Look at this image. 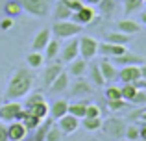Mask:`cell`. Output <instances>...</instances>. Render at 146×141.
Here are the masks:
<instances>
[{
    "label": "cell",
    "mask_w": 146,
    "mask_h": 141,
    "mask_svg": "<svg viewBox=\"0 0 146 141\" xmlns=\"http://www.w3.org/2000/svg\"><path fill=\"white\" fill-rule=\"evenodd\" d=\"M141 22L146 26V11H143V13H141Z\"/></svg>",
    "instance_id": "50"
},
{
    "label": "cell",
    "mask_w": 146,
    "mask_h": 141,
    "mask_svg": "<svg viewBox=\"0 0 146 141\" xmlns=\"http://www.w3.org/2000/svg\"><path fill=\"white\" fill-rule=\"evenodd\" d=\"M85 117H102V108L98 104H87Z\"/></svg>",
    "instance_id": "41"
},
{
    "label": "cell",
    "mask_w": 146,
    "mask_h": 141,
    "mask_svg": "<svg viewBox=\"0 0 146 141\" xmlns=\"http://www.w3.org/2000/svg\"><path fill=\"white\" fill-rule=\"evenodd\" d=\"M72 21L78 22V24L85 26V24H94L96 22V11H94L93 6H87V4H83L82 7H80L78 11H74L72 13Z\"/></svg>",
    "instance_id": "8"
},
{
    "label": "cell",
    "mask_w": 146,
    "mask_h": 141,
    "mask_svg": "<svg viewBox=\"0 0 146 141\" xmlns=\"http://www.w3.org/2000/svg\"><path fill=\"white\" fill-rule=\"evenodd\" d=\"M87 104H89V102H85V100L68 102V113L78 117V119H83V117H85V112H87Z\"/></svg>",
    "instance_id": "28"
},
{
    "label": "cell",
    "mask_w": 146,
    "mask_h": 141,
    "mask_svg": "<svg viewBox=\"0 0 146 141\" xmlns=\"http://www.w3.org/2000/svg\"><path fill=\"white\" fill-rule=\"evenodd\" d=\"M41 100H44V95H43V93H39V91H35V93H32V95L28 93L26 102H24V108H30V106L37 104V102H41Z\"/></svg>",
    "instance_id": "39"
},
{
    "label": "cell",
    "mask_w": 146,
    "mask_h": 141,
    "mask_svg": "<svg viewBox=\"0 0 146 141\" xmlns=\"http://www.w3.org/2000/svg\"><path fill=\"white\" fill-rule=\"evenodd\" d=\"M89 74H91V82H93L94 86H98V87L106 86V80H104V76H102V71H100L98 63H93V65L89 67Z\"/></svg>",
    "instance_id": "32"
},
{
    "label": "cell",
    "mask_w": 146,
    "mask_h": 141,
    "mask_svg": "<svg viewBox=\"0 0 146 141\" xmlns=\"http://www.w3.org/2000/svg\"><path fill=\"white\" fill-rule=\"evenodd\" d=\"M133 86H135L137 89H146V78H137L135 82H133Z\"/></svg>",
    "instance_id": "46"
},
{
    "label": "cell",
    "mask_w": 146,
    "mask_h": 141,
    "mask_svg": "<svg viewBox=\"0 0 146 141\" xmlns=\"http://www.w3.org/2000/svg\"><path fill=\"white\" fill-rule=\"evenodd\" d=\"M129 106V102H126L124 98H120V100H107V108H109V112H122V110H126Z\"/></svg>",
    "instance_id": "36"
},
{
    "label": "cell",
    "mask_w": 146,
    "mask_h": 141,
    "mask_svg": "<svg viewBox=\"0 0 146 141\" xmlns=\"http://www.w3.org/2000/svg\"><path fill=\"white\" fill-rule=\"evenodd\" d=\"M137 78H141L139 65H122V69L118 71V80L122 84H133Z\"/></svg>",
    "instance_id": "15"
},
{
    "label": "cell",
    "mask_w": 146,
    "mask_h": 141,
    "mask_svg": "<svg viewBox=\"0 0 146 141\" xmlns=\"http://www.w3.org/2000/svg\"><path fill=\"white\" fill-rule=\"evenodd\" d=\"M52 15H54L56 21H67V19L72 17V11L67 7V4H65L63 0H57L52 6Z\"/></svg>",
    "instance_id": "24"
},
{
    "label": "cell",
    "mask_w": 146,
    "mask_h": 141,
    "mask_svg": "<svg viewBox=\"0 0 146 141\" xmlns=\"http://www.w3.org/2000/svg\"><path fill=\"white\" fill-rule=\"evenodd\" d=\"M78 56H80L78 39H76V37H70V39H67V43H65L59 50V61L63 63V65H68V63H70L72 59H76Z\"/></svg>",
    "instance_id": "7"
},
{
    "label": "cell",
    "mask_w": 146,
    "mask_h": 141,
    "mask_svg": "<svg viewBox=\"0 0 146 141\" xmlns=\"http://www.w3.org/2000/svg\"><path fill=\"white\" fill-rule=\"evenodd\" d=\"M143 4H144V6H146V0H144V2H143Z\"/></svg>",
    "instance_id": "53"
},
{
    "label": "cell",
    "mask_w": 146,
    "mask_h": 141,
    "mask_svg": "<svg viewBox=\"0 0 146 141\" xmlns=\"http://www.w3.org/2000/svg\"><path fill=\"white\" fill-rule=\"evenodd\" d=\"M56 124L61 128V132H63L65 136H72L78 132V128L82 126L80 124V119L74 115H70V113H65L63 117H59V119L56 121Z\"/></svg>",
    "instance_id": "9"
},
{
    "label": "cell",
    "mask_w": 146,
    "mask_h": 141,
    "mask_svg": "<svg viewBox=\"0 0 146 141\" xmlns=\"http://www.w3.org/2000/svg\"><path fill=\"white\" fill-rule=\"evenodd\" d=\"M4 13L7 15V17H19V15L22 13V7L21 4L17 2V0H7L6 4H4Z\"/></svg>",
    "instance_id": "31"
},
{
    "label": "cell",
    "mask_w": 146,
    "mask_h": 141,
    "mask_svg": "<svg viewBox=\"0 0 146 141\" xmlns=\"http://www.w3.org/2000/svg\"><path fill=\"white\" fill-rule=\"evenodd\" d=\"M120 91H122V98H124L126 102L131 104L133 97H135V93H137V87L133 86V84H124V86L120 87Z\"/></svg>",
    "instance_id": "35"
},
{
    "label": "cell",
    "mask_w": 146,
    "mask_h": 141,
    "mask_svg": "<svg viewBox=\"0 0 146 141\" xmlns=\"http://www.w3.org/2000/svg\"><path fill=\"white\" fill-rule=\"evenodd\" d=\"M78 47H80V56L87 61H93L98 56V41L91 35H82L78 39Z\"/></svg>",
    "instance_id": "5"
},
{
    "label": "cell",
    "mask_w": 146,
    "mask_h": 141,
    "mask_svg": "<svg viewBox=\"0 0 146 141\" xmlns=\"http://www.w3.org/2000/svg\"><path fill=\"white\" fill-rule=\"evenodd\" d=\"M26 63H28L30 69H41V67L44 65V54L39 52V50L28 52V56H26Z\"/></svg>",
    "instance_id": "27"
},
{
    "label": "cell",
    "mask_w": 146,
    "mask_h": 141,
    "mask_svg": "<svg viewBox=\"0 0 146 141\" xmlns=\"http://www.w3.org/2000/svg\"><path fill=\"white\" fill-rule=\"evenodd\" d=\"M6 126H7V139L9 141H22L28 136V128L21 121H11Z\"/></svg>",
    "instance_id": "12"
},
{
    "label": "cell",
    "mask_w": 146,
    "mask_h": 141,
    "mask_svg": "<svg viewBox=\"0 0 146 141\" xmlns=\"http://www.w3.org/2000/svg\"><path fill=\"white\" fill-rule=\"evenodd\" d=\"M131 39H133V35L122 33V32H118V30H109V32H106V35H104V41H107V43L126 45V47H128V45L131 43Z\"/></svg>",
    "instance_id": "20"
},
{
    "label": "cell",
    "mask_w": 146,
    "mask_h": 141,
    "mask_svg": "<svg viewBox=\"0 0 146 141\" xmlns=\"http://www.w3.org/2000/svg\"><path fill=\"white\" fill-rule=\"evenodd\" d=\"M131 104L133 106H146V89H137Z\"/></svg>",
    "instance_id": "40"
},
{
    "label": "cell",
    "mask_w": 146,
    "mask_h": 141,
    "mask_svg": "<svg viewBox=\"0 0 146 141\" xmlns=\"http://www.w3.org/2000/svg\"><path fill=\"white\" fill-rule=\"evenodd\" d=\"M82 2H85V0H82Z\"/></svg>",
    "instance_id": "54"
},
{
    "label": "cell",
    "mask_w": 146,
    "mask_h": 141,
    "mask_svg": "<svg viewBox=\"0 0 146 141\" xmlns=\"http://www.w3.org/2000/svg\"><path fill=\"white\" fill-rule=\"evenodd\" d=\"M33 84H35V76H33L32 69L28 67H21L11 74L9 82L6 86L4 91V97L7 100H19V98H24L30 91L33 89Z\"/></svg>",
    "instance_id": "1"
},
{
    "label": "cell",
    "mask_w": 146,
    "mask_h": 141,
    "mask_svg": "<svg viewBox=\"0 0 146 141\" xmlns=\"http://www.w3.org/2000/svg\"><path fill=\"white\" fill-rule=\"evenodd\" d=\"M24 106L19 100H7L4 104H0V121L2 123H11V121H19Z\"/></svg>",
    "instance_id": "4"
},
{
    "label": "cell",
    "mask_w": 146,
    "mask_h": 141,
    "mask_svg": "<svg viewBox=\"0 0 146 141\" xmlns=\"http://www.w3.org/2000/svg\"><path fill=\"white\" fill-rule=\"evenodd\" d=\"M139 134H141V138L146 139V123H141L139 124Z\"/></svg>",
    "instance_id": "47"
},
{
    "label": "cell",
    "mask_w": 146,
    "mask_h": 141,
    "mask_svg": "<svg viewBox=\"0 0 146 141\" xmlns=\"http://www.w3.org/2000/svg\"><path fill=\"white\" fill-rule=\"evenodd\" d=\"M83 4H87V6H98V4H100V0H85Z\"/></svg>",
    "instance_id": "49"
},
{
    "label": "cell",
    "mask_w": 146,
    "mask_h": 141,
    "mask_svg": "<svg viewBox=\"0 0 146 141\" xmlns=\"http://www.w3.org/2000/svg\"><path fill=\"white\" fill-rule=\"evenodd\" d=\"M68 89H70V95H72V97H78L80 98V97H87V95L93 91V87L89 86V82H87L83 76H78L74 82H70Z\"/></svg>",
    "instance_id": "14"
},
{
    "label": "cell",
    "mask_w": 146,
    "mask_h": 141,
    "mask_svg": "<svg viewBox=\"0 0 146 141\" xmlns=\"http://www.w3.org/2000/svg\"><path fill=\"white\" fill-rule=\"evenodd\" d=\"M124 138L128 139V141H137L141 138V134H139V126L137 124H129V126H126V130H124Z\"/></svg>",
    "instance_id": "37"
},
{
    "label": "cell",
    "mask_w": 146,
    "mask_h": 141,
    "mask_svg": "<svg viewBox=\"0 0 146 141\" xmlns=\"http://www.w3.org/2000/svg\"><path fill=\"white\" fill-rule=\"evenodd\" d=\"M68 86H70V74L67 72V69H63L59 74H57V78L48 86V91L54 93V95L56 93H63V91L68 89Z\"/></svg>",
    "instance_id": "13"
},
{
    "label": "cell",
    "mask_w": 146,
    "mask_h": 141,
    "mask_svg": "<svg viewBox=\"0 0 146 141\" xmlns=\"http://www.w3.org/2000/svg\"><path fill=\"white\" fill-rule=\"evenodd\" d=\"M117 30L122 32V33H128V35H135V33L141 32V24L137 21H133V19L124 17L117 22Z\"/></svg>",
    "instance_id": "21"
},
{
    "label": "cell",
    "mask_w": 146,
    "mask_h": 141,
    "mask_svg": "<svg viewBox=\"0 0 146 141\" xmlns=\"http://www.w3.org/2000/svg\"><path fill=\"white\" fill-rule=\"evenodd\" d=\"M28 112H32L35 117H39L41 121H44L48 115V112H50V104L46 100H41V102H37V104H33V106H30V108H26Z\"/></svg>",
    "instance_id": "26"
},
{
    "label": "cell",
    "mask_w": 146,
    "mask_h": 141,
    "mask_svg": "<svg viewBox=\"0 0 146 141\" xmlns=\"http://www.w3.org/2000/svg\"><path fill=\"white\" fill-rule=\"evenodd\" d=\"M80 124L87 132H96L102 128V117H83V119H80Z\"/></svg>",
    "instance_id": "29"
},
{
    "label": "cell",
    "mask_w": 146,
    "mask_h": 141,
    "mask_svg": "<svg viewBox=\"0 0 146 141\" xmlns=\"http://www.w3.org/2000/svg\"><path fill=\"white\" fill-rule=\"evenodd\" d=\"M59 50H61V45H59V39L57 37L52 35V39L48 41V45L44 47V61H54V59H57V56H59Z\"/></svg>",
    "instance_id": "23"
},
{
    "label": "cell",
    "mask_w": 146,
    "mask_h": 141,
    "mask_svg": "<svg viewBox=\"0 0 146 141\" xmlns=\"http://www.w3.org/2000/svg\"><path fill=\"white\" fill-rule=\"evenodd\" d=\"M87 69H89V61H87V59H83L82 56H78L76 59H72V61L68 63L67 72L70 76H74V78H78V76H83V74H85Z\"/></svg>",
    "instance_id": "18"
},
{
    "label": "cell",
    "mask_w": 146,
    "mask_h": 141,
    "mask_svg": "<svg viewBox=\"0 0 146 141\" xmlns=\"http://www.w3.org/2000/svg\"><path fill=\"white\" fill-rule=\"evenodd\" d=\"M126 50H128L126 45H115V43H107V41L98 43V54H102L104 58H109V59L122 56Z\"/></svg>",
    "instance_id": "10"
},
{
    "label": "cell",
    "mask_w": 146,
    "mask_h": 141,
    "mask_svg": "<svg viewBox=\"0 0 146 141\" xmlns=\"http://www.w3.org/2000/svg\"><path fill=\"white\" fill-rule=\"evenodd\" d=\"M63 69H65V65L59 61V59H57V61H56V59H54V61H50L48 65L43 69V84H44V87H48L50 84L57 78V74H59Z\"/></svg>",
    "instance_id": "11"
},
{
    "label": "cell",
    "mask_w": 146,
    "mask_h": 141,
    "mask_svg": "<svg viewBox=\"0 0 146 141\" xmlns=\"http://www.w3.org/2000/svg\"><path fill=\"white\" fill-rule=\"evenodd\" d=\"M143 2H144V0H143Z\"/></svg>",
    "instance_id": "55"
},
{
    "label": "cell",
    "mask_w": 146,
    "mask_h": 141,
    "mask_svg": "<svg viewBox=\"0 0 146 141\" xmlns=\"http://www.w3.org/2000/svg\"><path fill=\"white\" fill-rule=\"evenodd\" d=\"M117 141H128V139H126V138H118Z\"/></svg>",
    "instance_id": "51"
},
{
    "label": "cell",
    "mask_w": 146,
    "mask_h": 141,
    "mask_svg": "<svg viewBox=\"0 0 146 141\" xmlns=\"http://www.w3.org/2000/svg\"><path fill=\"white\" fill-rule=\"evenodd\" d=\"M52 39V30L50 28H43V30H39V32L33 35V39H32V50H39V52H43L44 50V47L48 45V41Z\"/></svg>",
    "instance_id": "16"
},
{
    "label": "cell",
    "mask_w": 146,
    "mask_h": 141,
    "mask_svg": "<svg viewBox=\"0 0 146 141\" xmlns=\"http://www.w3.org/2000/svg\"><path fill=\"white\" fill-rule=\"evenodd\" d=\"M102 130L106 132L109 138L118 139V138H124V130H126V124L120 117H109V119L102 121Z\"/></svg>",
    "instance_id": "6"
},
{
    "label": "cell",
    "mask_w": 146,
    "mask_h": 141,
    "mask_svg": "<svg viewBox=\"0 0 146 141\" xmlns=\"http://www.w3.org/2000/svg\"><path fill=\"white\" fill-rule=\"evenodd\" d=\"M19 121H21V123L24 124L28 130H35V128L41 124V119H39V117H35L32 112H28L26 108L22 110V113H21V117H19Z\"/></svg>",
    "instance_id": "25"
},
{
    "label": "cell",
    "mask_w": 146,
    "mask_h": 141,
    "mask_svg": "<svg viewBox=\"0 0 146 141\" xmlns=\"http://www.w3.org/2000/svg\"><path fill=\"white\" fill-rule=\"evenodd\" d=\"M122 98V91H120V87H117V86H109L106 89V100H120Z\"/></svg>",
    "instance_id": "38"
},
{
    "label": "cell",
    "mask_w": 146,
    "mask_h": 141,
    "mask_svg": "<svg viewBox=\"0 0 146 141\" xmlns=\"http://www.w3.org/2000/svg\"><path fill=\"white\" fill-rule=\"evenodd\" d=\"M122 6H124V15H131L133 11H139L143 7V0H122Z\"/></svg>",
    "instance_id": "33"
},
{
    "label": "cell",
    "mask_w": 146,
    "mask_h": 141,
    "mask_svg": "<svg viewBox=\"0 0 146 141\" xmlns=\"http://www.w3.org/2000/svg\"><path fill=\"white\" fill-rule=\"evenodd\" d=\"M65 113H68V100H65V98H57V100H54L52 104H50V119L57 121L59 117H63Z\"/></svg>",
    "instance_id": "22"
},
{
    "label": "cell",
    "mask_w": 146,
    "mask_h": 141,
    "mask_svg": "<svg viewBox=\"0 0 146 141\" xmlns=\"http://www.w3.org/2000/svg\"><path fill=\"white\" fill-rule=\"evenodd\" d=\"M63 2L67 4V7L72 11V13H74V11H78L80 7L83 6V2H82V0H63Z\"/></svg>",
    "instance_id": "43"
},
{
    "label": "cell",
    "mask_w": 146,
    "mask_h": 141,
    "mask_svg": "<svg viewBox=\"0 0 146 141\" xmlns=\"http://www.w3.org/2000/svg\"><path fill=\"white\" fill-rule=\"evenodd\" d=\"M98 67H100V71H102V76H104V80H106V84H109V82H113L115 78H118L117 65H115L109 58H102V61L98 63Z\"/></svg>",
    "instance_id": "17"
},
{
    "label": "cell",
    "mask_w": 146,
    "mask_h": 141,
    "mask_svg": "<svg viewBox=\"0 0 146 141\" xmlns=\"http://www.w3.org/2000/svg\"><path fill=\"white\" fill-rule=\"evenodd\" d=\"M111 61L115 63V65L122 67V65H141V63H144V58L139 54H133V52L126 50L122 56H118V58H113Z\"/></svg>",
    "instance_id": "19"
},
{
    "label": "cell",
    "mask_w": 146,
    "mask_h": 141,
    "mask_svg": "<svg viewBox=\"0 0 146 141\" xmlns=\"http://www.w3.org/2000/svg\"><path fill=\"white\" fill-rule=\"evenodd\" d=\"M0 141H9L7 139V126L2 121H0Z\"/></svg>",
    "instance_id": "45"
},
{
    "label": "cell",
    "mask_w": 146,
    "mask_h": 141,
    "mask_svg": "<svg viewBox=\"0 0 146 141\" xmlns=\"http://www.w3.org/2000/svg\"><path fill=\"white\" fill-rule=\"evenodd\" d=\"M63 132H61V128L56 124V121L52 123V126H50V130L46 132V138L44 141H63Z\"/></svg>",
    "instance_id": "34"
},
{
    "label": "cell",
    "mask_w": 146,
    "mask_h": 141,
    "mask_svg": "<svg viewBox=\"0 0 146 141\" xmlns=\"http://www.w3.org/2000/svg\"><path fill=\"white\" fill-rule=\"evenodd\" d=\"M137 141H146V139H143V138H139V139H137Z\"/></svg>",
    "instance_id": "52"
},
{
    "label": "cell",
    "mask_w": 146,
    "mask_h": 141,
    "mask_svg": "<svg viewBox=\"0 0 146 141\" xmlns=\"http://www.w3.org/2000/svg\"><path fill=\"white\" fill-rule=\"evenodd\" d=\"M52 123H54V119H50V117H46L44 121H41V124L35 128V134H33V141H44V138H46V132L50 130Z\"/></svg>",
    "instance_id": "30"
},
{
    "label": "cell",
    "mask_w": 146,
    "mask_h": 141,
    "mask_svg": "<svg viewBox=\"0 0 146 141\" xmlns=\"http://www.w3.org/2000/svg\"><path fill=\"white\" fill-rule=\"evenodd\" d=\"M139 69H141V78H146V61H144V63H141Z\"/></svg>",
    "instance_id": "48"
},
{
    "label": "cell",
    "mask_w": 146,
    "mask_h": 141,
    "mask_svg": "<svg viewBox=\"0 0 146 141\" xmlns=\"http://www.w3.org/2000/svg\"><path fill=\"white\" fill-rule=\"evenodd\" d=\"M13 24H15V22H13V17H7V15H6V17L2 19V22H0V30L7 32V30L13 28Z\"/></svg>",
    "instance_id": "44"
},
{
    "label": "cell",
    "mask_w": 146,
    "mask_h": 141,
    "mask_svg": "<svg viewBox=\"0 0 146 141\" xmlns=\"http://www.w3.org/2000/svg\"><path fill=\"white\" fill-rule=\"evenodd\" d=\"M52 35L57 37V39H70V37H76L83 32V26L74 22L72 19H67V21H56L52 24Z\"/></svg>",
    "instance_id": "2"
},
{
    "label": "cell",
    "mask_w": 146,
    "mask_h": 141,
    "mask_svg": "<svg viewBox=\"0 0 146 141\" xmlns=\"http://www.w3.org/2000/svg\"><path fill=\"white\" fill-rule=\"evenodd\" d=\"M113 2L115 0H100V11H102V15H111V11H113Z\"/></svg>",
    "instance_id": "42"
},
{
    "label": "cell",
    "mask_w": 146,
    "mask_h": 141,
    "mask_svg": "<svg viewBox=\"0 0 146 141\" xmlns=\"http://www.w3.org/2000/svg\"><path fill=\"white\" fill-rule=\"evenodd\" d=\"M22 11L32 17H46L52 11V0H17Z\"/></svg>",
    "instance_id": "3"
}]
</instances>
